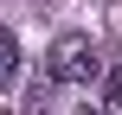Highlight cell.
I'll use <instances>...</instances> for the list:
<instances>
[{"mask_svg": "<svg viewBox=\"0 0 122 115\" xmlns=\"http://www.w3.org/2000/svg\"><path fill=\"white\" fill-rule=\"evenodd\" d=\"M103 70V45L90 32H58L51 38V58H45V77L51 83H90Z\"/></svg>", "mask_w": 122, "mask_h": 115, "instance_id": "6da1fadb", "label": "cell"}, {"mask_svg": "<svg viewBox=\"0 0 122 115\" xmlns=\"http://www.w3.org/2000/svg\"><path fill=\"white\" fill-rule=\"evenodd\" d=\"M13 70H19V38L0 26V83H13Z\"/></svg>", "mask_w": 122, "mask_h": 115, "instance_id": "7a4b0ae2", "label": "cell"}, {"mask_svg": "<svg viewBox=\"0 0 122 115\" xmlns=\"http://www.w3.org/2000/svg\"><path fill=\"white\" fill-rule=\"evenodd\" d=\"M103 115H122V64L109 70V83H103Z\"/></svg>", "mask_w": 122, "mask_h": 115, "instance_id": "3957f363", "label": "cell"}, {"mask_svg": "<svg viewBox=\"0 0 122 115\" xmlns=\"http://www.w3.org/2000/svg\"><path fill=\"white\" fill-rule=\"evenodd\" d=\"M77 115H90V109H77Z\"/></svg>", "mask_w": 122, "mask_h": 115, "instance_id": "277c9868", "label": "cell"}]
</instances>
